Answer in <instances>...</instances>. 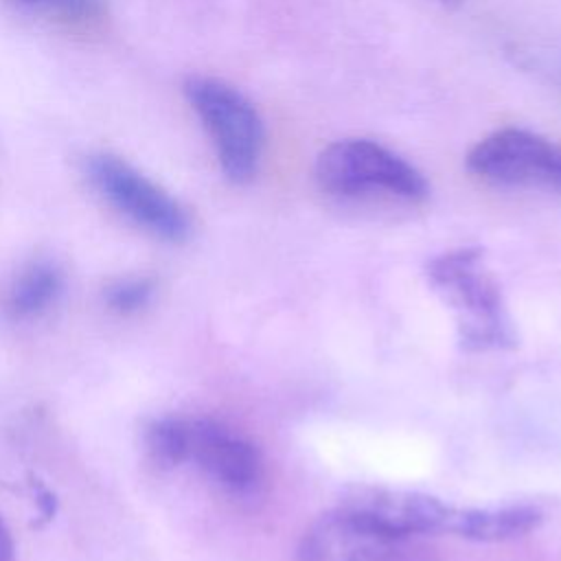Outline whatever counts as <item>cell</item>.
Listing matches in <instances>:
<instances>
[{
  "instance_id": "cell-5",
  "label": "cell",
  "mask_w": 561,
  "mask_h": 561,
  "mask_svg": "<svg viewBox=\"0 0 561 561\" xmlns=\"http://www.w3.org/2000/svg\"><path fill=\"white\" fill-rule=\"evenodd\" d=\"M296 561H434L416 535L390 533L337 506L302 535Z\"/></svg>"
},
{
  "instance_id": "cell-1",
  "label": "cell",
  "mask_w": 561,
  "mask_h": 561,
  "mask_svg": "<svg viewBox=\"0 0 561 561\" xmlns=\"http://www.w3.org/2000/svg\"><path fill=\"white\" fill-rule=\"evenodd\" d=\"M427 278L451 305L460 342L471 351L508 348L515 344L502 291L480 248L462 245L434 256Z\"/></svg>"
},
{
  "instance_id": "cell-14",
  "label": "cell",
  "mask_w": 561,
  "mask_h": 561,
  "mask_svg": "<svg viewBox=\"0 0 561 561\" xmlns=\"http://www.w3.org/2000/svg\"><path fill=\"white\" fill-rule=\"evenodd\" d=\"M31 491H33V497L37 502V508H39V515L44 522H50L57 513V500H55V493L39 480H31Z\"/></svg>"
},
{
  "instance_id": "cell-9",
  "label": "cell",
  "mask_w": 561,
  "mask_h": 561,
  "mask_svg": "<svg viewBox=\"0 0 561 561\" xmlns=\"http://www.w3.org/2000/svg\"><path fill=\"white\" fill-rule=\"evenodd\" d=\"M541 511L530 504H511L495 508H458L454 511L449 533L473 541H508L535 530Z\"/></svg>"
},
{
  "instance_id": "cell-2",
  "label": "cell",
  "mask_w": 561,
  "mask_h": 561,
  "mask_svg": "<svg viewBox=\"0 0 561 561\" xmlns=\"http://www.w3.org/2000/svg\"><path fill=\"white\" fill-rule=\"evenodd\" d=\"M318 186L340 199L386 197L408 204L427 199L425 175L394 149L370 138H340L316 158Z\"/></svg>"
},
{
  "instance_id": "cell-7",
  "label": "cell",
  "mask_w": 561,
  "mask_h": 561,
  "mask_svg": "<svg viewBox=\"0 0 561 561\" xmlns=\"http://www.w3.org/2000/svg\"><path fill=\"white\" fill-rule=\"evenodd\" d=\"M188 460L232 493L252 491L263 473L259 449L215 419H188Z\"/></svg>"
},
{
  "instance_id": "cell-3",
  "label": "cell",
  "mask_w": 561,
  "mask_h": 561,
  "mask_svg": "<svg viewBox=\"0 0 561 561\" xmlns=\"http://www.w3.org/2000/svg\"><path fill=\"white\" fill-rule=\"evenodd\" d=\"M182 90L213 142L224 175L237 184L252 180L265 142L256 105L237 85L208 75H191Z\"/></svg>"
},
{
  "instance_id": "cell-6",
  "label": "cell",
  "mask_w": 561,
  "mask_h": 561,
  "mask_svg": "<svg viewBox=\"0 0 561 561\" xmlns=\"http://www.w3.org/2000/svg\"><path fill=\"white\" fill-rule=\"evenodd\" d=\"M467 169L493 184L561 193V142L524 127H502L469 149Z\"/></svg>"
},
{
  "instance_id": "cell-8",
  "label": "cell",
  "mask_w": 561,
  "mask_h": 561,
  "mask_svg": "<svg viewBox=\"0 0 561 561\" xmlns=\"http://www.w3.org/2000/svg\"><path fill=\"white\" fill-rule=\"evenodd\" d=\"M340 506L366 517L368 522L397 535L449 533L456 506L434 495L403 489L368 486L351 493Z\"/></svg>"
},
{
  "instance_id": "cell-10",
  "label": "cell",
  "mask_w": 561,
  "mask_h": 561,
  "mask_svg": "<svg viewBox=\"0 0 561 561\" xmlns=\"http://www.w3.org/2000/svg\"><path fill=\"white\" fill-rule=\"evenodd\" d=\"M64 289L61 270L46 259L28 263L7 291V311L15 320L37 318L48 311Z\"/></svg>"
},
{
  "instance_id": "cell-18",
  "label": "cell",
  "mask_w": 561,
  "mask_h": 561,
  "mask_svg": "<svg viewBox=\"0 0 561 561\" xmlns=\"http://www.w3.org/2000/svg\"><path fill=\"white\" fill-rule=\"evenodd\" d=\"M18 2H24V4H35V7H48L53 0H18Z\"/></svg>"
},
{
  "instance_id": "cell-17",
  "label": "cell",
  "mask_w": 561,
  "mask_h": 561,
  "mask_svg": "<svg viewBox=\"0 0 561 561\" xmlns=\"http://www.w3.org/2000/svg\"><path fill=\"white\" fill-rule=\"evenodd\" d=\"M552 75H554V81L559 83V88H561V59H557L554 61V66H552Z\"/></svg>"
},
{
  "instance_id": "cell-12",
  "label": "cell",
  "mask_w": 561,
  "mask_h": 561,
  "mask_svg": "<svg viewBox=\"0 0 561 561\" xmlns=\"http://www.w3.org/2000/svg\"><path fill=\"white\" fill-rule=\"evenodd\" d=\"M156 294V278L151 276H125L112 280L103 289L105 307L118 316H131L145 309Z\"/></svg>"
},
{
  "instance_id": "cell-11",
  "label": "cell",
  "mask_w": 561,
  "mask_h": 561,
  "mask_svg": "<svg viewBox=\"0 0 561 561\" xmlns=\"http://www.w3.org/2000/svg\"><path fill=\"white\" fill-rule=\"evenodd\" d=\"M145 447L162 469L188 462V419L162 416L151 421L145 432Z\"/></svg>"
},
{
  "instance_id": "cell-13",
  "label": "cell",
  "mask_w": 561,
  "mask_h": 561,
  "mask_svg": "<svg viewBox=\"0 0 561 561\" xmlns=\"http://www.w3.org/2000/svg\"><path fill=\"white\" fill-rule=\"evenodd\" d=\"M57 20L72 26H94L103 20L105 2L103 0H53L44 7Z\"/></svg>"
},
{
  "instance_id": "cell-15",
  "label": "cell",
  "mask_w": 561,
  "mask_h": 561,
  "mask_svg": "<svg viewBox=\"0 0 561 561\" xmlns=\"http://www.w3.org/2000/svg\"><path fill=\"white\" fill-rule=\"evenodd\" d=\"M0 561H15V546H13V537L4 524V519L0 517Z\"/></svg>"
},
{
  "instance_id": "cell-4",
  "label": "cell",
  "mask_w": 561,
  "mask_h": 561,
  "mask_svg": "<svg viewBox=\"0 0 561 561\" xmlns=\"http://www.w3.org/2000/svg\"><path fill=\"white\" fill-rule=\"evenodd\" d=\"M85 175L99 195L142 230L164 239L184 241L191 232L188 210L158 182L116 153H92Z\"/></svg>"
},
{
  "instance_id": "cell-16",
  "label": "cell",
  "mask_w": 561,
  "mask_h": 561,
  "mask_svg": "<svg viewBox=\"0 0 561 561\" xmlns=\"http://www.w3.org/2000/svg\"><path fill=\"white\" fill-rule=\"evenodd\" d=\"M430 2L440 4V7H462V4H467L469 0H430Z\"/></svg>"
}]
</instances>
